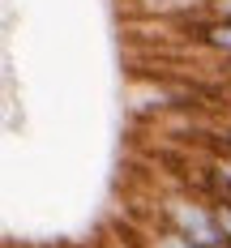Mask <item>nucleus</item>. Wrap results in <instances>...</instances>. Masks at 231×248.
I'll list each match as a JSON object with an SVG mask.
<instances>
[{"label": "nucleus", "mask_w": 231, "mask_h": 248, "mask_svg": "<svg viewBox=\"0 0 231 248\" xmlns=\"http://www.w3.org/2000/svg\"><path fill=\"white\" fill-rule=\"evenodd\" d=\"M163 227H171L180 235L197 240L205 248H227L223 244V231H218V214H214V201L201 197L197 188L193 193H171L163 197Z\"/></svg>", "instance_id": "nucleus-1"}, {"label": "nucleus", "mask_w": 231, "mask_h": 248, "mask_svg": "<svg viewBox=\"0 0 231 248\" xmlns=\"http://www.w3.org/2000/svg\"><path fill=\"white\" fill-rule=\"evenodd\" d=\"M193 43L214 51L218 60H231V17H214L205 13L201 22H193Z\"/></svg>", "instance_id": "nucleus-2"}, {"label": "nucleus", "mask_w": 231, "mask_h": 248, "mask_svg": "<svg viewBox=\"0 0 231 248\" xmlns=\"http://www.w3.org/2000/svg\"><path fill=\"white\" fill-rule=\"evenodd\" d=\"M150 248H205V244H197V240H188V235H180V231L158 223V231L150 235Z\"/></svg>", "instance_id": "nucleus-3"}, {"label": "nucleus", "mask_w": 231, "mask_h": 248, "mask_svg": "<svg viewBox=\"0 0 231 248\" xmlns=\"http://www.w3.org/2000/svg\"><path fill=\"white\" fill-rule=\"evenodd\" d=\"M214 214H218V231H223V244L231 248V201H214Z\"/></svg>", "instance_id": "nucleus-4"}, {"label": "nucleus", "mask_w": 231, "mask_h": 248, "mask_svg": "<svg viewBox=\"0 0 231 248\" xmlns=\"http://www.w3.org/2000/svg\"><path fill=\"white\" fill-rule=\"evenodd\" d=\"M205 13H214V17H231V0H205Z\"/></svg>", "instance_id": "nucleus-5"}, {"label": "nucleus", "mask_w": 231, "mask_h": 248, "mask_svg": "<svg viewBox=\"0 0 231 248\" xmlns=\"http://www.w3.org/2000/svg\"><path fill=\"white\" fill-rule=\"evenodd\" d=\"M223 73H227V81H231V60H223Z\"/></svg>", "instance_id": "nucleus-6"}, {"label": "nucleus", "mask_w": 231, "mask_h": 248, "mask_svg": "<svg viewBox=\"0 0 231 248\" xmlns=\"http://www.w3.org/2000/svg\"><path fill=\"white\" fill-rule=\"evenodd\" d=\"M227 154H231V124H227Z\"/></svg>", "instance_id": "nucleus-7"}, {"label": "nucleus", "mask_w": 231, "mask_h": 248, "mask_svg": "<svg viewBox=\"0 0 231 248\" xmlns=\"http://www.w3.org/2000/svg\"><path fill=\"white\" fill-rule=\"evenodd\" d=\"M227 124H231V103H227Z\"/></svg>", "instance_id": "nucleus-8"}]
</instances>
